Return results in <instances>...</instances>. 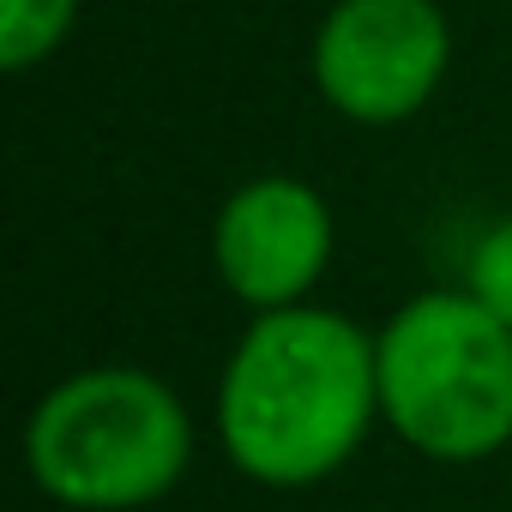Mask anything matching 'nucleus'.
Instances as JSON below:
<instances>
[{"label":"nucleus","instance_id":"obj_1","mask_svg":"<svg viewBox=\"0 0 512 512\" xmlns=\"http://www.w3.org/2000/svg\"><path fill=\"white\" fill-rule=\"evenodd\" d=\"M380 428L374 332L338 308L296 302L253 314L223 356L211 434L260 488H314L338 476Z\"/></svg>","mask_w":512,"mask_h":512},{"label":"nucleus","instance_id":"obj_2","mask_svg":"<svg viewBox=\"0 0 512 512\" xmlns=\"http://www.w3.org/2000/svg\"><path fill=\"white\" fill-rule=\"evenodd\" d=\"M193 470L187 398L133 362L61 374L25 416V476L67 512H139Z\"/></svg>","mask_w":512,"mask_h":512},{"label":"nucleus","instance_id":"obj_6","mask_svg":"<svg viewBox=\"0 0 512 512\" xmlns=\"http://www.w3.org/2000/svg\"><path fill=\"white\" fill-rule=\"evenodd\" d=\"M79 7L85 0H0V67L13 79L49 67L73 37Z\"/></svg>","mask_w":512,"mask_h":512},{"label":"nucleus","instance_id":"obj_3","mask_svg":"<svg viewBox=\"0 0 512 512\" xmlns=\"http://www.w3.org/2000/svg\"><path fill=\"white\" fill-rule=\"evenodd\" d=\"M380 422L428 464H482L512 446V326L470 290H422L380 332Z\"/></svg>","mask_w":512,"mask_h":512},{"label":"nucleus","instance_id":"obj_5","mask_svg":"<svg viewBox=\"0 0 512 512\" xmlns=\"http://www.w3.org/2000/svg\"><path fill=\"white\" fill-rule=\"evenodd\" d=\"M338 253L332 199L302 175H247L211 217V272L247 314L314 302Z\"/></svg>","mask_w":512,"mask_h":512},{"label":"nucleus","instance_id":"obj_7","mask_svg":"<svg viewBox=\"0 0 512 512\" xmlns=\"http://www.w3.org/2000/svg\"><path fill=\"white\" fill-rule=\"evenodd\" d=\"M458 290H470V296L500 320V326H512V211H506V217H494V223L470 241Z\"/></svg>","mask_w":512,"mask_h":512},{"label":"nucleus","instance_id":"obj_4","mask_svg":"<svg viewBox=\"0 0 512 512\" xmlns=\"http://www.w3.org/2000/svg\"><path fill=\"white\" fill-rule=\"evenodd\" d=\"M452 73L440 0H332L308 43V79L350 127L416 121Z\"/></svg>","mask_w":512,"mask_h":512}]
</instances>
